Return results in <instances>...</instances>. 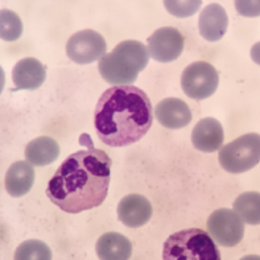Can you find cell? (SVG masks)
I'll return each instance as SVG.
<instances>
[{
	"label": "cell",
	"instance_id": "obj_23",
	"mask_svg": "<svg viewBox=\"0 0 260 260\" xmlns=\"http://www.w3.org/2000/svg\"><path fill=\"white\" fill-rule=\"evenodd\" d=\"M251 58L255 63L260 65V41L254 44V46L251 48Z\"/></svg>",
	"mask_w": 260,
	"mask_h": 260
},
{
	"label": "cell",
	"instance_id": "obj_13",
	"mask_svg": "<svg viewBox=\"0 0 260 260\" xmlns=\"http://www.w3.org/2000/svg\"><path fill=\"white\" fill-rule=\"evenodd\" d=\"M15 91L19 90H36L46 78L45 68L39 59L28 57L20 59L12 72Z\"/></svg>",
	"mask_w": 260,
	"mask_h": 260
},
{
	"label": "cell",
	"instance_id": "obj_4",
	"mask_svg": "<svg viewBox=\"0 0 260 260\" xmlns=\"http://www.w3.org/2000/svg\"><path fill=\"white\" fill-rule=\"evenodd\" d=\"M162 260H221V254L208 233L201 229H186L165 241Z\"/></svg>",
	"mask_w": 260,
	"mask_h": 260
},
{
	"label": "cell",
	"instance_id": "obj_1",
	"mask_svg": "<svg viewBox=\"0 0 260 260\" xmlns=\"http://www.w3.org/2000/svg\"><path fill=\"white\" fill-rule=\"evenodd\" d=\"M111 158L105 151L83 149L61 164L46 188V196L61 210L78 214L102 205L107 197Z\"/></svg>",
	"mask_w": 260,
	"mask_h": 260
},
{
	"label": "cell",
	"instance_id": "obj_20",
	"mask_svg": "<svg viewBox=\"0 0 260 260\" xmlns=\"http://www.w3.org/2000/svg\"><path fill=\"white\" fill-rule=\"evenodd\" d=\"M23 35V21L11 10H0V39L16 41Z\"/></svg>",
	"mask_w": 260,
	"mask_h": 260
},
{
	"label": "cell",
	"instance_id": "obj_18",
	"mask_svg": "<svg viewBox=\"0 0 260 260\" xmlns=\"http://www.w3.org/2000/svg\"><path fill=\"white\" fill-rule=\"evenodd\" d=\"M234 211L243 223L260 224V193L246 191L234 201Z\"/></svg>",
	"mask_w": 260,
	"mask_h": 260
},
{
	"label": "cell",
	"instance_id": "obj_11",
	"mask_svg": "<svg viewBox=\"0 0 260 260\" xmlns=\"http://www.w3.org/2000/svg\"><path fill=\"white\" fill-rule=\"evenodd\" d=\"M155 115L160 124L171 129L186 127L191 120V111L189 106L178 98L162 99L156 106Z\"/></svg>",
	"mask_w": 260,
	"mask_h": 260
},
{
	"label": "cell",
	"instance_id": "obj_21",
	"mask_svg": "<svg viewBox=\"0 0 260 260\" xmlns=\"http://www.w3.org/2000/svg\"><path fill=\"white\" fill-rule=\"evenodd\" d=\"M201 2H165V7L178 17H188L200 10Z\"/></svg>",
	"mask_w": 260,
	"mask_h": 260
},
{
	"label": "cell",
	"instance_id": "obj_12",
	"mask_svg": "<svg viewBox=\"0 0 260 260\" xmlns=\"http://www.w3.org/2000/svg\"><path fill=\"white\" fill-rule=\"evenodd\" d=\"M223 139V127L214 118L201 119L191 132V143L202 152H215L222 147Z\"/></svg>",
	"mask_w": 260,
	"mask_h": 260
},
{
	"label": "cell",
	"instance_id": "obj_19",
	"mask_svg": "<svg viewBox=\"0 0 260 260\" xmlns=\"http://www.w3.org/2000/svg\"><path fill=\"white\" fill-rule=\"evenodd\" d=\"M15 260H52V251L44 242L30 239L16 248Z\"/></svg>",
	"mask_w": 260,
	"mask_h": 260
},
{
	"label": "cell",
	"instance_id": "obj_17",
	"mask_svg": "<svg viewBox=\"0 0 260 260\" xmlns=\"http://www.w3.org/2000/svg\"><path fill=\"white\" fill-rule=\"evenodd\" d=\"M59 156V145L49 136L33 139L25 148L26 161L36 167H45L56 161Z\"/></svg>",
	"mask_w": 260,
	"mask_h": 260
},
{
	"label": "cell",
	"instance_id": "obj_8",
	"mask_svg": "<svg viewBox=\"0 0 260 260\" xmlns=\"http://www.w3.org/2000/svg\"><path fill=\"white\" fill-rule=\"evenodd\" d=\"M107 44L101 33L92 29L74 33L66 44V53L73 62L87 65L102 58L106 54Z\"/></svg>",
	"mask_w": 260,
	"mask_h": 260
},
{
	"label": "cell",
	"instance_id": "obj_3",
	"mask_svg": "<svg viewBox=\"0 0 260 260\" xmlns=\"http://www.w3.org/2000/svg\"><path fill=\"white\" fill-rule=\"evenodd\" d=\"M148 48L135 40H127L99 59L98 69L106 82L116 86H131L139 73L148 65Z\"/></svg>",
	"mask_w": 260,
	"mask_h": 260
},
{
	"label": "cell",
	"instance_id": "obj_16",
	"mask_svg": "<svg viewBox=\"0 0 260 260\" xmlns=\"http://www.w3.org/2000/svg\"><path fill=\"white\" fill-rule=\"evenodd\" d=\"M95 250L101 260H129L132 244L128 238L119 233H106L96 242Z\"/></svg>",
	"mask_w": 260,
	"mask_h": 260
},
{
	"label": "cell",
	"instance_id": "obj_10",
	"mask_svg": "<svg viewBox=\"0 0 260 260\" xmlns=\"http://www.w3.org/2000/svg\"><path fill=\"white\" fill-rule=\"evenodd\" d=\"M118 217L128 228H140L151 219V202L142 194L125 196L118 205Z\"/></svg>",
	"mask_w": 260,
	"mask_h": 260
},
{
	"label": "cell",
	"instance_id": "obj_7",
	"mask_svg": "<svg viewBox=\"0 0 260 260\" xmlns=\"http://www.w3.org/2000/svg\"><path fill=\"white\" fill-rule=\"evenodd\" d=\"M208 230L215 243L223 247H234L243 239L244 224L234 210L218 209L209 217Z\"/></svg>",
	"mask_w": 260,
	"mask_h": 260
},
{
	"label": "cell",
	"instance_id": "obj_9",
	"mask_svg": "<svg viewBox=\"0 0 260 260\" xmlns=\"http://www.w3.org/2000/svg\"><path fill=\"white\" fill-rule=\"evenodd\" d=\"M184 36L172 26L158 28L148 39V52L157 62H171L181 56L184 50Z\"/></svg>",
	"mask_w": 260,
	"mask_h": 260
},
{
	"label": "cell",
	"instance_id": "obj_14",
	"mask_svg": "<svg viewBox=\"0 0 260 260\" xmlns=\"http://www.w3.org/2000/svg\"><path fill=\"white\" fill-rule=\"evenodd\" d=\"M229 17L223 7L219 4L213 3L205 7V10L201 12L200 21H198V28L200 33L205 40L208 41H218L224 36L228 30Z\"/></svg>",
	"mask_w": 260,
	"mask_h": 260
},
{
	"label": "cell",
	"instance_id": "obj_22",
	"mask_svg": "<svg viewBox=\"0 0 260 260\" xmlns=\"http://www.w3.org/2000/svg\"><path fill=\"white\" fill-rule=\"evenodd\" d=\"M238 12L247 17H255L260 15V2H235Z\"/></svg>",
	"mask_w": 260,
	"mask_h": 260
},
{
	"label": "cell",
	"instance_id": "obj_2",
	"mask_svg": "<svg viewBox=\"0 0 260 260\" xmlns=\"http://www.w3.org/2000/svg\"><path fill=\"white\" fill-rule=\"evenodd\" d=\"M152 120L148 95L132 85L106 90L94 114L99 139L110 147H125L139 142L151 128Z\"/></svg>",
	"mask_w": 260,
	"mask_h": 260
},
{
	"label": "cell",
	"instance_id": "obj_24",
	"mask_svg": "<svg viewBox=\"0 0 260 260\" xmlns=\"http://www.w3.org/2000/svg\"><path fill=\"white\" fill-rule=\"evenodd\" d=\"M4 85H6V74H4L3 68L0 66V94H2V91H3Z\"/></svg>",
	"mask_w": 260,
	"mask_h": 260
},
{
	"label": "cell",
	"instance_id": "obj_15",
	"mask_svg": "<svg viewBox=\"0 0 260 260\" xmlns=\"http://www.w3.org/2000/svg\"><path fill=\"white\" fill-rule=\"evenodd\" d=\"M35 181V169L28 161L13 162L7 171L6 189L12 197H23L32 189Z\"/></svg>",
	"mask_w": 260,
	"mask_h": 260
},
{
	"label": "cell",
	"instance_id": "obj_6",
	"mask_svg": "<svg viewBox=\"0 0 260 260\" xmlns=\"http://www.w3.org/2000/svg\"><path fill=\"white\" fill-rule=\"evenodd\" d=\"M219 74L214 66L205 61H197L186 66L182 72L181 87L189 98L202 101L217 91Z\"/></svg>",
	"mask_w": 260,
	"mask_h": 260
},
{
	"label": "cell",
	"instance_id": "obj_5",
	"mask_svg": "<svg viewBox=\"0 0 260 260\" xmlns=\"http://www.w3.org/2000/svg\"><path fill=\"white\" fill-rule=\"evenodd\" d=\"M219 164L229 173H243L260 161V135L246 134L222 147L218 156Z\"/></svg>",
	"mask_w": 260,
	"mask_h": 260
},
{
	"label": "cell",
	"instance_id": "obj_25",
	"mask_svg": "<svg viewBox=\"0 0 260 260\" xmlns=\"http://www.w3.org/2000/svg\"><path fill=\"white\" fill-rule=\"evenodd\" d=\"M241 260H260L259 255H247V256L242 257Z\"/></svg>",
	"mask_w": 260,
	"mask_h": 260
}]
</instances>
